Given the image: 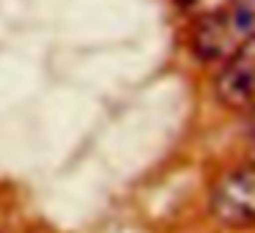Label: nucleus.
Returning <instances> with one entry per match:
<instances>
[{"mask_svg":"<svg viewBox=\"0 0 255 233\" xmlns=\"http://www.w3.org/2000/svg\"><path fill=\"white\" fill-rule=\"evenodd\" d=\"M211 211L222 225L231 228L255 225V165L233 167L214 184Z\"/></svg>","mask_w":255,"mask_h":233,"instance_id":"nucleus-2","label":"nucleus"},{"mask_svg":"<svg viewBox=\"0 0 255 233\" xmlns=\"http://www.w3.org/2000/svg\"><path fill=\"white\" fill-rule=\"evenodd\" d=\"M255 33V6L231 0L225 6L206 11L195 19L192 50L200 61H220L236 52L244 39Z\"/></svg>","mask_w":255,"mask_h":233,"instance_id":"nucleus-1","label":"nucleus"},{"mask_svg":"<svg viewBox=\"0 0 255 233\" xmlns=\"http://www.w3.org/2000/svg\"><path fill=\"white\" fill-rule=\"evenodd\" d=\"M214 88L217 99L225 107L244 110V107L255 105V33L244 39L236 47V52L228 55L222 72L217 74Z\"/></svg>","mask_w":255,"mask_h":233,"instance_id":"nucleus-3","label":"nucleus"}]
</instances>
